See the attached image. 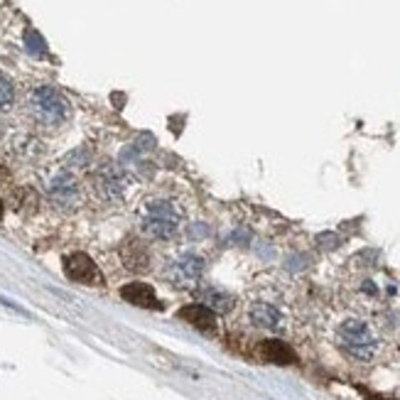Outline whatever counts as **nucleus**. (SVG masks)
I'll return each instance as SVG.
<instances>
[{"label":"nucleus","instance_id":"obj_4","mask_svg":"<svg viewBox=\"0 0 400 400\" xmlns=\"http://www.w3.org/2000/svg\"><path fill=\"white\" fill-rule=\"evenodd\" d=\"M204 268H207V260L199 253H194V251L182 253L168 265L165 280H168L170 285H175L177 290H192V287H197L199 280L204 277Z\"/></svg>","mask_w":400,"mask_h":400},{"label":"nucleus","instance_id":"obj_17","mask_svg":"<svg viewBox=\"0 0 400 400\" xmlns=\"http://www.w3.org/2000/svg\"><path fill=\"white\" fill-rule=\"evenodd\" d=\"M3 211H5V207H3V202H0V216H3Z\"/></svg>","mask_w":400,"mask_h":400},{"label":"nucleus","instance_id":"obj_10","mask_svg":"<svg viewBox=\"0 0 400 400\" xmlns=\"http://www.w3.org/2000/svg\"><path fill=\"white\" fill-rule=\"evenodd\" d=\"M120 297L125 302H130L133 307H140V309H160L163 302L160 297L155 295V290L145 282H128V285L120 287Z\"/></svg>","mask_w":400,"mask_h":400},{"label":"nucleus","instance_id":"obj_5","mask_svg":"<svg viewBox=\"0 0 400 400\" xmlns=\"http://www.w3.org/2000/svg\"><path fill=\"white\" fill-rule=\"evenodd\" d=\"M91 190L98 199H103V202H116V199H120L128 190L125 170L116 163L98 165L91 175Z\"/></svg>","mask_w":400,"mask_h":400},{"label":"nucleus","instance_id":"obj_14","mask_svg":"<svg viewBox=\"0 0 400 400\" xmlns=\"http://www.w3.org/2000/svg\"><path fill=\"white\" fill-rule=\"evenodd\" d=\"M15 106V84L5 71H0V116L10 113Z\"/></svg>","mask_w":400,"mask_h":400},{"label":"nucleus","instance_id":"obj_8","mask_svg":"<svg viewBox=\"0 0 400 400\" xmlns=\"http://www.w3.org/2000/svg\"><path fill=\"white\" fill-rule=\"evenodd\" d=\"M64 273L69 280L81 282V285H91V287H101L103 285V275L98 270V265L93 263L91 255L86 253H69L64 255Z\"/></svg>","mask_w":400,"mask_h":400},{"label":"nucleus","instance_id":"obj_6","mask_svg":"<svg viewBox=\"0 0 400 400\" xmlns=\"http://www.w3.org/2000/svg\"><path fill=\"white\" fill-rule=\"evenodd\" d=\"M47 197L49 202L62 211H76L81 207V199H84V192H81V185L69 170H59L57 175L49 180L47 185Z\"/></svg>","mask_w":400,"mask_h":400},{"label":"nucleus","instance_id":"obj_16","mask_svg":"<svg viewBox=\"0 0 400 400\" xmlns=\"http://www.w3.org/2000/svg\"><path fill=\"white\" fill-rule=\"evenodd\" d=\"M0 304H5V307H10V309H15V312L18 314H22V317H30V312H27V309H22L20 304H15V302H10V299H5L3 295H0Z\"/></svg>","mask_w":400,"mask_h":400},{"label":"nucleus","instance_id":"obj_1","mask_svg":"<svg viewBox=\"0 0 400 400\" xmlns=\"http://www.w3.org/2000/svg\"><path fill=\"white\" fill-rule=\"evenodd\" d=\"M187 209L177 197L170 194H153L143 202L140 209V233L150 241L168 243L175 241L185 229Z\"/></svg>","mask_w":400,"mask_h":400},{"label":"nucleus","instance_id":"obj_13","mask_svg":"<svg viewBox=\"0 0 400 400\" xmlns=\"http://www.w3.org/2000/svg\"><path fill=\"white\" fill-rule=\"evenodd\" d=\"M204 302L209 309H214V312H229V309L233 307V297L229 295V292H221L216 290V287H211V290L204 292Z\"/></svg>","mask_w":400,"mask_h":400},{"label":"nucleus","instance_id":"obj_7","mask_svg":"<svg viewBox=\"0 0 400 400\" xmlns=\"http://www.w3.org/2000/svg\"><path fill=\"white\" fill-rule=\"evenodd\" d=\"M248 322L260 332H270V334H282L287 329V319L282 314V309L273 302H265V299H258V302H251L246 309Z\"/></svg>","mask_w":400,"mask_h":400},{"label":"nucleus","instance_id":"obj_12","mask_svg":"<svg viewBox=\"0 0 400 400\" xmlns=\"http://www.w3.org/2000/svg\"><path fill=\"white\" fill-rule=\"evenodd\" d=\"M123 260H125L128 270H138V273H143V270H150V253H148V248L138 246V243H130L128 248H123Z\"/></svg>","mask_w":400,"mask_h":400},{"label":"nucleus","instance_id":"obj_3","mask_svg":"<svg viewBox=\"0 0 400 400\" xmlns=\"http://www.w3.org/2000/svg\"><path fill=\"white\" fill-rule=\"evenodd\" d=\"M337 344L347 357L354 361H374L381 352V339L374 332V327L359 317H349L337 327Z\"/></svg>","mask_w":400,"mask_h":400},{"label":"nucleus","instance_id":"obj_9","mask_svg":"<svg viewBox=\"0 0 400 400\" xmlns=\"http://www.w3.org/2000/svg\"><path fill=\"white\" fill-rule=\"evenodd\" d=\"M180 319H185L187 324L194 327L199 334L204 337H214L216 329H219V322H216V312L209 309L207 304H187V307L180 309Z\"/></svg>","mask_w":400,"mask_h":400},{"label":"nucleus","instance_id":"obj_15","mask_svg":"<svg viewBox=\"0 0 400 400\" xmlns=\"http://www.w3.org/2000/svg\"><path fill=\"white\" fill-rule=\"evenodd\" d=\"M27 49H30V54H35V57H42V54L47 52V44L42 42V37L37 35V32H27Z\"/></svg>","mask_w":400,"mask_h":400},{"label":"nucleus","instance_id":"obj_11","mask_svg":"<svg viewBox=\"0 0 400 400\" xmlns=\"http://www.w3.org/2000/svg\"><path fill=\"white\" fill-rule=\"evenodd\" d=\"M260 357L277 366H290V364H295V359H297L295 352H292L282 339H265V342L260 344Z\"/></svg>","mask_w":400,"mask_h":400},{"label":"nucleus","instance_id":"obj_2","mask_svg":"<svg viewBox=\"0 0 400 400\" xmlns=\"http://www.w3.org/2000/svg\"><path fill=\"white\" fill-rule=\"evenodd\" d=\"M27 116L32 118V123L44 128V130H59L69 123L71 103L59 88L37 86L27 96Z\"/></svg>","mask_w":400,"mask_h":400}]
</instances>
